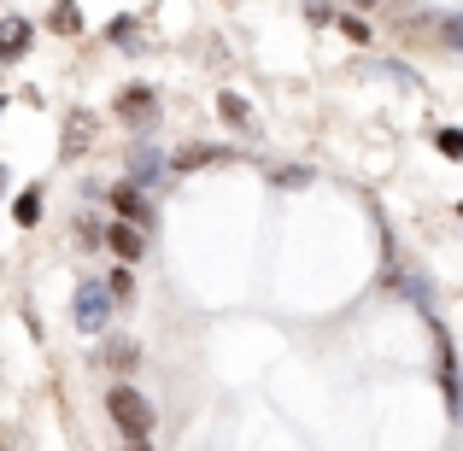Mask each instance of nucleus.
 <instances>
[{
  "label": "nucleus",
  "instance_id": "423d86ee",
  "mask_svg": "<svg viewBox=\"0 0 463 451\" xmlns=\"http://www.w3.org/2000/svg\"><path fill=\"white\" fill-rule=\"evenodd\" d=\"M100 240H106V247H112L124 264H136L141 252H147V240H141V229H136V223H106V229H100Z\"/></svg>",
  "mask_w": 463,
  "mask_h": 451
},
{
  "label": "nucleus",
  "instance_id": "f3484780",
  "mask_svg": "<svg viewBox=\"0 0 463 451\" xmlns=\"http://www.w3.org/2000/svg\"><path fill=\"white\" fill-rule=\"evenodd\" d=\"M276 182H282V188H306L311 170H276Z\"/></svg>",
  "mask_w": 463,
  "mask_h": 451
},
{
  "label": "nucleus",
  "instance_id": "7ed1b4c3",
  "mask_svg": "<svg viewBox=\"0 0 463 451\" xmlns=\"http://www.w3.org/2000/svg\"><path fill=\"white\" fill-rule=\"evenodd\" d=\"M434 363H440V387H446V410L463 417V381H458V352L452 340H446V328L434 323Z\"/></svg>",
  "mask_w": 463,
  "mask_h": 451
},
{
  "label": "nucleus",
  "instance_id": "1a4fd4ad",
  "mask_svg": "<svg viewBox=\"0 0 463 451\" xmlns=\"http://www.w3.org/2000/svg\"><path fill=\"white\" fill-rule=\"evenodd\" d=\"M100 358H106V370L129 375V370H136V363H141V352H136V340H112V346H106Z\"/></svg>",
  "mask_w": 463,
  "mask_h": 451
},
{
  "label": "nucleus",
  "instance_id": "aec40b11",
  "mask_svg": "<svg viewBox=\"0 0 463 451\" xmlns=\"http://www.w3.org/2000/svg\"><path fill=\"white\" fill-rule=\"evenodd\" d=\"M458 217H463V205H458Z\"/></svg>",
  "mask_w": 463,
  "mask_h": 451
},
{
  "label": "nucleus",
  "instance_id": "0eeeda50",
  "mask_svg": "<svg viewBox=\"0 0 463 451\" xmlns=\"http://www.w3.org/2000/svg\"><path fill=\"white\" fill-rule=\"evenodd\" d=\"M30 18H6V23H0V59H24V53H30Z\"/></svg>",
  "mask_w": 463,
  "mask_h": 451
},
{
  "label": "nucleus",
  "instance_id": "ddd939ff",
  "mask_svg": "<svg viewBox=\"0 0 463 451\" xmlns=\"http://www.w3.org/2000/svg\"><path fill=\"white\" fill-rule=\"evenodd\" d=\"M158 170H165V158H158L153 147H147V153H136V158H129V182H153V176H158Z\"/></svg>",
  "mask_w": 463,
  "mask_h": 451
},
{
  "label": "nucleus",
  "instance_id": "f03ea898",
  "mask_svg": "<svg viewBox=\"0 0 463 451\" xmlns=\"http://www.w3.org/2000/svg\"><path fill=\"white\" fill-rule=\"evenodd\" d=\"M71 316H77L82 334H100L106 316H112V287H106V282H82L77 287V311H71Z\"/></svg>",
  "mask_w": 463,
  "mask_h": 451
},
{
  "label": "nucleus",
  "instance_id": "39448f33",
  "mask_svg": "<svg viewBox=\"0 0 463 451\" xmlns=\"http://www.w3.org/2000/svg\"><path fill=\"white\" fill-rule=\"evenodd\" d=\"M112 205H118V217H124V223H136V229H153V205H147V193H141L136 182L112 188Z\"/></svg>",
  "mask_w": 463,
  "mask_h": 451
},
{
  "label": "nucleus",
  "instance_id": "9b49d317",
  "mask_svg": "<svg viewBox=\"0 0 463 451\" xmlns=\"http://www.w3.org/2000/svg\"><path fill=\"white\" fill-rule=\"evenodd\" d=\"M82 147H89V112H71V124H65V158H77Z\"/></svg>",
  "mask_w": 463,
  "mask_h": 451
},
{
  "label": "nucleus",
  "instance_id": "6ab92c4d",
  "mask_svg": "<svg viewBox=\"0 0 463 451\" xmlns=\"http://www.w3.org/2000/svg\"><path fill=\"white\" fill-rule=\"evenodd\" d=\"M112 42H136V18H118L112 23Z\"/></svg>",
  "mask_w": 463,
  "mask_h": 451
},
{
  "label": "nucleus",
  "instance_id": "20e7f679",
  "mask_svg": "<svg viewBox=\"0 0 463 451\" xmlns=\"http://www.w3.org/2000/svg\"><path fill=\"white\" fill-rule=\"evenodd\" d=\"M118 117H124L129 129L153 124V117H158V94L153 89H124V94H118Z\"/></svg>",
  "mask_w": 463,
  "mask_h": 451
},
{
  "label": "nucleus",
  "instance_id": "dca6fc26",
  "mask_svg": "<svg viewBox=\"0 0 463 451\" xmlns=\"http://www.w3.org/2000/svg\"><path fill=\"white\" fill-rule=\"evenodd\" d=\"M434 147H440L446 158H463V129H440V136H434Z\"/></svg>",
  "mask_w": 463,
  "mask_h": 451
},
{
  "label": "nucleus",
  "instance_id": "2eb2a0df",
  "mask_svg": "<svg viewBox=\"0 0 463 451\" xmlns=\"http://www.w3.org/2000/svg\"><path fill=\"white\" fill-rule=\"evenodd\" d=\"M53 30H59V35H77V30H82V12L71 6V0H59V6H53Z\"/></svg>",
  "mask_w": 463,
  "mask_h": 451
},
{
  "label": "nucleus",
  "instance_id": "a211bd4d",
  "mask_svg": "<svg viewBox=\"0 0 463 451\" xmlns=\"http://www.w3.org/2000/svg\"><path fill=\"white\" fill-rule=\"evenodd\" d=\"M440 42H446V47H463V18H446V30H440Z\"/></svg>",
  "mask_w": 463,
  "mask_h": 451
},
{
  "label": "nucleus",
  "instance_id": "f8f14e48",
  "mask_svg": "<svg viewBox=\"0 0 463 451\" xmlns=\"http://www.w3.org/2000/svg\"><path fill=\"white\" fill-rule=\"evenodd\" d=\"M12 217H18L24 229H35V223H42V193L24 188V193H18V205H12Z\"/></svg>",
  "mask_w": 463,
  "mask_h": 451
},
{
  "label": "nucleus",
  "instance_id": "4468645a",
  "mask_svg": "<svg viewBox=\"0 0 463 451\" xmlns=\"http://www.w3.org/2000/svg\"><path fill=\"white\" fill-rule=\"evenodd\" d=\"M335 23H340V35H346V42H358V47H364V42H370V35H375V30H370V23H364V18H358V12H340V18H335Z\"/></svg>",
  "mask_w": 463,
  "mask_h": 451
},
{
  "label": "nucleus",
  "instance_id": "f257e3e1",
  "mask_svg": "<svg viewBox=\"0 0 463 451\" xmlns=\"http://www.w3.org/2000/svg\"><path fill=\"white\" fill-rule=\"evenodd\" d=\"M106 417L118 422V434H124L136 451H147V440H153V405H147V393H136L129 381H118L112 393H106Z\"/></svg>",
  "mask_w": 463,
  "mask_h": 451
},
{
  "label": "nucleus",
  "instance_id": "9d476101",
  "mask_svg": "<svg viewBox=\"0 0 463 451\" xmlns=\"http://www.w3.org/2000/svg\"><path fill=\"white\" fill-rule=\"evenodd\" d=\"M217 112H223V124H235V129L252 124V106L241 100V94H217Z\"/></svg>",
  "mask_w": 463,
  "mask_h": 451
},
{
  "label": "nucleus",
  "instance_id": "6e6552de",
  "mask_svg": "<svg viewBox=\"0 0 463 451\" xmlns=\"http://www.w3.org/2000/svg\"><path fill=\"white\" fill-rule=\"evenodd\" d=\"M223 147H182L176 158H170V170H205V164H223Z\"/></svg>",
  "mask_w": 463,
  "mask_h": 451
}]
</instances>
